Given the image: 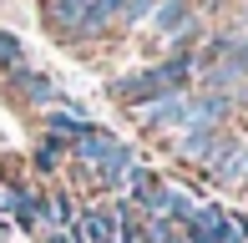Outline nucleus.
<instances>
[{
  "instance_id": "f257e3e1",
  "label": "nucleus",
  "mask_w": 248,
  "mask_h": 243,
  "mask_svg": "<svg viewBox=\"0 0 248 243\" xmlns=\"http://www.w3.org/2000/svg\"><path fill=\"white\" fill-rule=\"evenodd\" d=\"M233 132H238V127H218V132H208V127H183V132H172L162 147L172 152V162H183V167H193V172L208 178V167L228 152Z\"/></svg>"
},
{
  "instance_id": "f03ea898",
  "label": "nucleus",
  "mask_w": 248,
  "mask_h": 243,
  "mask_svg": "<svg viewBox=\"0 0 248 243\" xmlns=\"http://www.w3.org/2000/svg\"><path fill=\"white\" fill-rule=\"evenodd\" d=\"M5 86L10 96H16L20 106H36V112H51L56 102H61V86H56L51 71H41V66H16V71H5Z\"/></svg>"
},
{
  "instance_id": "7ed1b4c3",
  "label": "nucleus",
  "mask_w": 248,
  "mask_h": 243,
  "mask_svg": "<svg viewBox=\"0 0 248 243\" xmlns=\"http://www.w3.org/2000/svg\"><path fill=\"white\" fill-rule=\"evenodd\" d=\"M187 102H193V91H167V96H157L152 106L132 112V122H137V132H147V137H162V142H167L172 132H183Z\"/></svg>"
},
{
  "instance_id": "20e7f679",
  "label": "nucleus",
  "mask_w": 248,
  "mask_h": 243,
  "mask_svg": "<svg viewBox=\"0 0 248 243\" xmlns=\"http://www.w3.org/2000/svg\"><path fill=\"white\" fill-rule=\"evenodd\" d=\"M142 162V147L137 142H117V147L107 152V157L92 167V178H96V187L92 193H101V197H122V182H127V172Z\"/></svg>"
},
{
  "instance_id": "39448f33",
  "label": "nucleus",
  "mask_w": 248,
  "mask_h": 243,
  "mask_svg": "<svg viewBox=\"0 0 248 243\" xmlns=\"http://www.w3.org/2000/svg\"><path fill=\"white\" fill-rule=\"evenodd\" d=\"M183 238L187 243H238V238H233V223H228V208H223L218 197H202V203L193 208Z\"/></svg>"
},
{
  "instance_id": "423d86ee",
  "label": "nucleus",
  "mask_w": 248,
  "mask_h": 243,
  "mask_svg": "<svg viewBox=\"0 0 248 243\" xmlns=\"http://www.w3.org/2000/svg\"><path fill=\"white\" fill-rule=\"evenodd\" d=\"M243 178H248V132L238 127L233 142H228V152L208 167V187H218V193H243Z\"/></svg>"
},
{
  "instance_id": "0eeeda50",
  "label": "nucleus",
  "mask_w": 248,
  "mask_h": 243,
  "mask_svg": "<svg viewBox=\"0 0 248 243\" xmlns=\"http://www.w3.org/2000/svg\"><path fill=\"white\" fill-rule=\"evenodd\" d=\"M111 96H117V106H127V112H142V106H152L157 96H167V86L157 81L152 66H137V71H127V76L111 81Z\"/></svg>"
},
{
  "instance_id": "6e6552de",
  "label": "nucleus",
  "mask_w": 248,
  "mask_h": 243,
  "mask_svg": "<svg viewBox=\"0 0 248 243\" xmlns=\"http://www.w3.org/2000/svg\"><path fill=\"white\" fill-rule=\"evenodd\" d=\"M122 10H127V0H86V10H81V20H76V30H71V36H61V41H66V46L101 41L107 30H117Z\"/></svg>"
},
{
  "instance_id": "1a4fd4ad",
  "label": "nucleus",
  "mask_w": 248,
  "mask_h": 243,
  "mask_svg": "<svg viewBox=\"0 0 248 243\" xmlns=\"http://www.w3.org/2000/svg\"><path fill=\"white\" fill-rule=\"evenodd\" d=\"M183 127H238V102H228V96H213V91H193V102H187V122Z\"/></svg>"
},
{
  "instance_id": "9d476101",
  "label": "nucleus",
  "mask_w": 248,
  "mask_h": 243,
  "mask_svg": "<svg viewBox=\"0 0 248 243\" xmlns=\"http://www.w3.org/2000/svg\"><path fill=\"white\" fill-rule=\"evenodd\" d=\"M162 187H167V172H162V167H152V162L142 157L137 167L127 172V182H122V197H127V203H137L142 213H152V203L162 197Z\"/></svg>"
},
{
  "instance_id": "9b49d317",
  "label": "nucleus",
  "mask_w": 248,
  "mask_h": 243,
  "mask_svg": "<svg viewBox=\"0 0 248 243\" xmlns=\"http://www.w3.org/2000/svg\"><path fill=\"white\" fill-rule=\"evenodd\" d=\"M198 20L202 15H198L193 0H157V10L147 15V26L157 30V41H177L187 26H198Z\"/></svg>"
},
{
  "instance_id": "f8f14e48",
  "label": "nucleus",
  "mask_w": 248,
  "mask_h": 243,
  "mask_svg": "<svg viewBox=\"0 0 248 243\" xmlns=\"http://www.w3.org/2000/svg\"><path fill=\"white\" fill-rule=\"evenodd\" d=\"M76 213H81V197L71 187H41V218H46V228L76 233Z\"/></svg>"
},
{
  "instance_id": "ddd939ff",
  "label": "nucleus",
  "mask_w": 248,
  "mask_h": 243,
  "mask_svg": "<svg viewBox=\"0 0 248 243\" xmlns=\"http://www.w3.org/2000/svg\"><path fill=\"white\" fill-rule=\"evenodd\" d=\"M117 142H122V137H117L111 127H101V122H92V127H86L81 137L71 142V162H66V167H96V162L107 157L111 147H117Z\"/></svg>"
},
{
  "instance_id": "4468645a",
  "label": "nucleus",
  "mask_w": 248,
  "mask_h": 243,
  "mask_svg": "<svg viewBox=\"0 0 248 243\" xmlns=\"http://www.w3.org/2000/svg\"><path fill=\"white\" fill-rule=\"evenodd\" d=\"M76 238L81 243H122L117 238V223H111L107 203H96V197H86L81 213H76Z\"/></svg>"
},
{
  "instance_id": "2eb2a0df",
  "label": "nucleus",
  "mask_w": 248,
  "mask_h": 243,
  "mask_svg": "<svg viewBox=\"0 0 248 243\" xmlns=\"http://www.w3.org/2000/svg\"><path fill=\"white\" fill-rule=\"evenodd\" d=\"M66 162H71V142H61V137H51V132H41L36 147H31V167H36L41 178H61Z\"/></svg>"
},
{
  "instance_id": "dca6fc26",
  "label": "nucleus",
  "mask_w": 248,
  "mask_h": 243,
  "mask_svg": "<svg viewBox=\"0 0 248 243\" xmlns=\"http://www.w3.org/2000/svg\"><path fill=\"white\" fill-rule=\"evenodd\" d=\"M96 117H71V112H61V106H51V112H41V132H51V137H61V142H76Z\"/></svg>"
},
{
  "instance_id": "f3484780",
  "label": "nucleus",
  "mask_w": 248,
  "mask_h": 243,
  "mask_svg": "<svg viewBox=\"0 0 248 243\" xmlns=\"http://www.w3.org/2000/svg\"><path fill=\"white\" fill-rule=\"evenodd\" d=\"M16 66H26V41H20L16 30H5V26H0V76H5V71H16Z\"/></svg>"
},
{
  "instance_id": "a211bd4d",
  "label": "nucleus",
  "mask_w": 248,
  "mask_h": 243,
  "mask_svg": "<svg viewBox=\"0 0 248 243\" xmlns=\"http://www.w3.org/2000/svg\"><path fill=\"white\" fill-rule=\"evenodd\" d=\"M152 10H157V0H127V10H122L117 26H122V30H137V26H147Z\"/></svg>"
},
{
  "instance_id": "6ab92c4d",
  "label": "nucleus",
  "mask_w": 248,
  "mask_h": 243,
  "mask_svg": "<svg viewBox=\"0 0 248 243\" xmlns=\"http://www.w3.org/2000/svg\"><path fill=\"white\" fill-rule=\"evenodd\" d=\"M36 243H81V238H76V233H61V228H41Z\"/></svg>"
},
{
  "instance_id": "aec40b11",
  "label": "nucleus",
  "mask_w": 248,
  "mask_h": 243,
  "mask_svg": "<svg viewBox=\"0 0 248 243\" xmlns=\"http://www.w3.org/2000/svg\"><path fill=\"white\" fill-rule=\"evenodd\" d=\"M233 66H238V71L248 76V41H233V56H228Z\"/></svg>"
},
{
  "instance_id": "412c9836",
  "label": "nucleus",
  "mask_w": 248,
  "mask_h": 243,
  "mask_svg": "<svg viewBox=\"0 0 248 243\" xmlns=\"http://www.w3.org/2000/svg\"><path fill=\"white\" fill-rule=\"evenodd\" d=\"M10 233H16V228H10V218H0V243H5Z\"/></svg>"
},
{
  "instance_id": "4be33fe9",
  "label": "nucleus",
  "mask_w": 248,
  "mask_h": 243,
  "mask_svg": "<svg viewBox=\"0 0 248 243\" xmlns=\"http://www.w3.org/2000/svg\"><path fill=\"white\" fill-rule=\"evenodd\" d=\"M243 193H248V178H243Z\"/></svg>"
}]
</instances>
